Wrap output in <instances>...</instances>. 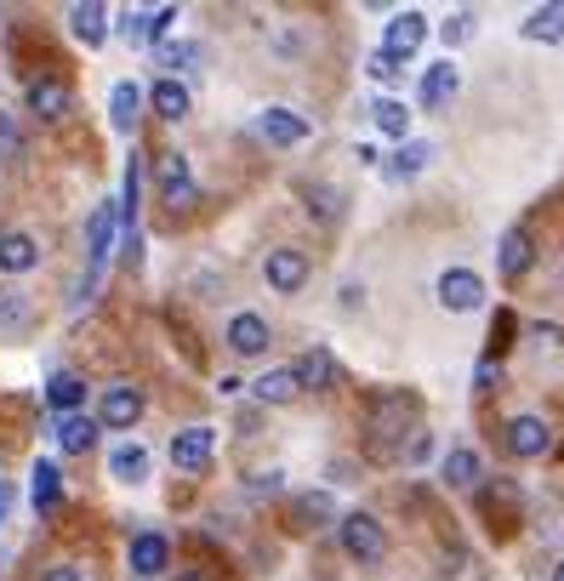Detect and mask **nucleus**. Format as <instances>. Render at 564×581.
<instances>
[{
    "instance_id": "nucleus-4",
    "label": "nucleus",
    "mask_w": 564,
    "mask_h": 581,
    "mask_svg": "<svg viewBox=\"0 0 564 581\" xmlns=\"http://www.w3.org/2000/svg\"><path fill=\"white\" fill-rule=\"evenodd\" d=\"M143 388L132 383H115V388H103V406H97V427H115V434H125V427H137L143 416Z\"/></svg>"
},
{
    "instance_id": "nucleus-14",
    "label": "nucleus",
    "mask_w": 564,
    "mask_h": 581,
    "mask_svg": "<svg viewBox=\"0 0 564 581\" xmlns=\"http://www.w3.org/2000/svg\"><path fill=\"white\" fill-rule=\"evenodd\" d=\"M46 406L58 411V416H74L86 406V376H74V371H51L46 376Z\"/></svg>"
},
{
    "instance_id": "nucleus-26",
    "label": "nucleus",
    "mask_w": 564,
    "mask_h": 581,
    "mask_svg": "<svg viewBox=\"0 0 564 581\" xmlns=\"http://www.w3.org/2000/svg\"><path fill=\"white\" fill-rule=\"evenodd\" d=\"M291 371H297L302 388H331V383H337V360H331V348H308Z\"/></svg>"
},
{
    "instance_id": "nucleus-24",
    "label": "nucleus",
    "mask_w": 564,
    "mask_h": 581,
    "mask_svg": "<svg viewBox=\"0 0 564 581\" xmlns=\"http://www.w3.org/2000/svg\"><path fill=\"white\" fill-rule=\"evenodd\" d=\"M148 104H154V114H160V120H183L189 114V86L177 81V74H166V81L148 86Z\"/></svg>"
},
{
    "instance_id": "nucleus-19",
    "label": "nucleus",
    "mask_w": 564,
    "mask_h": 581,
    "mask_svg": "<svg viewBox=\"0 0 564 581\" xmlns=\"http://www.w3.org/2000/svg\"><path fill=\"white\" fill-rule=\"evenodd\" d=\"M29 268H40V245H35V234H23V229L0 234V274H29Z\"/></svg>"
},
{
    "instance_id": "nucleus-32",
    "label": "nucleus",
    "mask_w": 564,
    "mask_h": 581,
    "mask_svg": "<svg viewBox=\"0 0 564 581\" xmlns=\"http://www.w3.org/2000/svg\"><path fill=\"white\" fill-rule=\"evenodd\" d=\"M371 120H376V132H382V137H405V132H410V109L394 104V97H382V104L371 109Z\"/></svg>"
},
{
    "instance_id": "nucleus-20",
    "label": "nucleus",
    "mask_w": 564,
    "mask_h": 581,
    "mask_svg": "<svg viewBox=\"0 0 564 581\" xmlns=\"http://www.w3.org/2000/svg\"><path fill=\"white\" fill-rule=\"evenodd\" d=\"M29 501H35V513H58V501H63V473H58V462H35V468H29Z\"/></svg>"
},
{
    "instance_id": "nucleus-7",
    "label": "nucleus",
    "mask_w": 564,
    "mask_h": 581,
    "mask_svg": "<svg viewBox=\"0 0 564 581\" xmlns=\"http://www.w3.org/2000/svg\"><path fill=\"white\" fill-rule=\"evenodd\" d=\"M256 132H263V143H274V148H297V143H308V125L297 109H286V104H274V109H263L256 114Z\"/></svg>"
},
{
    "instance_id": "nucleus-9",
    "label": "nucleus",
    "mask_w": 564,
    "mask_h": 581,
    "mask_svg": "<svg viewBox=\"0 0 564 581\" xmlns=\"http://www.w3.org/2000/svg\"><path fill=\"white\" fill-rule=\"evenodd\" d=\"M440 302H445L451 314H473L479 302H484V280H479L473 268H445L440 274Z\"/></svg>"
},
{
    "instance_id": "nucleus-31",
    "label": "nucleus",
    "mask_w": 564,
    "mask_h": 581,
    "mask_svg": "<svg viewBox=\"0 0 564 581\" xmlns=\"http://www.w3.org/2000/svg\"><path fill=\"white\" fill-rule=\"evenodd\" d=\"M35 325V302L23 296V291H0V331H29Z\"/></svg>"
},
{
    "instance_id": "nucleus-2",
    "label": "nucleus",
    "mask_w": 564,
    "mask_h": 581,
    "mask_svg": "<svg viewBox=\"0 0 564 581\" xmlns=\"http://www.w3.org/2000/svg\"><path fill=\"white\" fill-rule=\"evenodd\" d=\"M405 434H417V394H388L371 416V439L376 450H394Z\"/></svg>"
},
{
    "instance_id": "nucleus-41",
    "label": "nucleus",
    "mask_w": 564,
    "mask_h": 581,
    "mask_svg": "<svg viewBox=\"0 0 564 581\" xmlns=\"http://www.w3.org/2000/svg\"><path fill=\"white\" fill-rule=\"evenodd\" d=\"M40 581H92V576H86L81 565H51V570H46Z\"/></svg>"
},
{
    "instance_id": "nucleus-45",
    "label": "nucleus",
    "mask_w": 564,
    "mask_h": 581,
    "mask_svg": "<svg viewBox=\"0 0 564 581\" xmlns=\"http://www.w3.org/2000/svg\"><path fill=\"white\" fill-rule=\"evenodd\" d=\"M553 581H564V559H559V565H553Z\"/></svg>"
},
{
    "instance_id": "nucleus-1",
    "label": "nucleus",
    "mask_w": 564,
    "mask_h": 581,
    "mask_svg": "<svg viewBox=\"0 0 564 581\" xmlns=\"http://www.w3.org/2000/svg\"><path fill=\"white\" fill-rule=\"evenodd\" d=\"M337 542H343L348 559L382 565V553H388V530H382L371 513H343V519H337Z\"/></svg>"
},
{
    "instance_id": "nucleus-22",
    "label": "nucleus",
    "mask_w": 564,
    "mask_h": 581,
    "mask_svg": "<svg viewBox=\"0 0 564 581\" xmlns=\"http://www.w3.org/2000/svg\"><path fill=\"white\" fill-rule=\"evenodd\" d=\"M251 394L263 399V406H291V399L302 394V383H297V371H291V365H279V371H263V376H256Z\"/></svg>"
},
{
    "instance_id": "nucleus-25",
    "label": "nucleus",
    "mask_w": 564,
    "mask_h": 581,
    "mask_svg": "<svg viewBox=\"0 0 564 581\" xmlns=\"http://www.w3.org/2000/svg\"><path fill=\"white\" fill-rule=\"evenodd\" d=\"M291 519H297V530L337 524V501H331L325 491H308V496H297V501H291Z\"/></svg>"
},
{
    "instance_id": "nucleus-23",
    "label": "nucleus",
    "mask_w": 564,
    "mask_h": 581,
    "mask_svg": "<svg viewBox=\"0 0 564 581\" xmlns=\"http://www.w3.org/2000/svg\"><path fill=\"white\" fill-rule=\"evenodd\" d=\"M519 35L536 40V46H564V7H536V12L519 23Z\"/></svg>"
},
{
    "instance_id": "nucleus-27",
    "label": "nucleus",
    "mask_w": 564,
    "mask_h": 581,
    "mask_svg": "<svg viewBox=\"0 0 564 581\" xmlns=\"http://www.w3.org/2000/svg\"><path fill=\"white\" fill-rule=\"evenodd\" d=\"M428 166H433V143H399V155L382 166V177H388V183H405V177H417Z\"/></svg>"
},
{
    "instance_id": "nucleus-29",
    "label": "nucleus",
    "mask_w": 564,
    "mask_h": 581,
    "mask_svg": "<svg viewBox=\"0 0 564 581\" xmlns=\"http://www.w3.org/2000/svg\"><path fill=\"white\" fill-rule=\"evenodd\" d=\"M479 473H484V457H479L473 445H461V450H451V457H445V485H456V491L479 485Z\"/></svg>"
},
{
    "instance_id": "nucleus-38",
    "label": "nucleus",
    "mask_w": 564,
    "mask_h": 581,
    "mask_svg": "<svg viewBox=\"0 0 564 581\" xmlns=\"http://www.w3.org/2000/svg\"><path fill=\"white\" fill-rule=\"evenodd\" d=\"M428 457H433V434H422V427H417V434H410V445H405V462L422 468Z\"/></svg>"
},
{
    "instance_id": "nucleus-34",
    "label": "nucleus",
    "mask_w": 564,
    "mask_h": 581,
    "mask_svg": "<svg viewBox=\"0 0 564 581\" xmlns=\"http://www.w3.org/2000/svg\"><path fill=\"white\" fill-rule=\"evenodd\" d=\"M365 74H371V81H382V86H399V81H405V63H399V58H388V52L376 46V52L365 58Z\"/></svg>"
},
{
    "instance_id": "nucleus-13",
    "label": "nucleus",
    "mask_w": 564,
    "mask_h": 581,
    "mask_svg": "<svg viewBox=\"0 0 564 581\" xmlns=\"http://www.w3.org/2000/svg\"><path fill=\"white\" fill-rule=\"evenodd\" d=\"M23 104H29V114H40V120H63L74 97H69V86H63V81H51V74H46V81H29Z\"/></svg>"
},
{
    "instance_id": "nucleus-44",
    "label": "nucleus",
    "mask_w": 564,
    "mask_h": 581,
    "mask_svg": "<svg viewBox=\"0 0 564 581\" xmlns=\"http://www.w3.org/2000/svg\"><path fill=\"white\" fill-rule=\"evenodd\" d=\"M177 581H205V570H177Z\"/></svg>"
},
{
    "instance_id": "nucleus-15",
    "label": "nucleus",
    "mask_w": 564,
    "mask_h": 581,
    "mask_svg": "<svg viewBox=\"0 0 564 581\" xmlns=\"http://www.w3.org/2000/svg\"><path fill=\"white\" fill-rule=\"evenodd\" d=\"M69 35L81 46H103V40H109V7H97V0L69 7Z\"/></svg>"
},
{
    "instance_id": "nucleus-10",
    "label": "nucleus",
    "mask_w": 564,
    "mask_h": 581,
    "mask_svg": "<svg viewBox=\"0 0 564 581\" xmlns=\"http://www.w3.org/2000/svg\"><path fill=\"white\" fill-rule=\"evenodd\" d=\"M422 40H428V17H422V12H394V17H388V29H382V52L405 63Z\"/></svg>"
},
{
    "instance_id": "nucleus-6",
    "label": "nucleus",
    "mask_w": 564,
    "mask_h": 581,
    "mask_svg": "<svg viewBox=\"0 0 564 581\" xmlns=\"http://www.w3.org/2000/svg\"><path fill=\"white\" fill-rule=\"evenodd\" d=\"M263 280H268L279 296H297V291L308 286V257H302V251H291V245L268 251V257H263Z\"/></svg>"
},
{
    "instance_id": "nucleus-11",
    "label": "nucleus",
    "mask_w": 564,
    "mask_h": 581,
    "mask_svg": "<svg viewBox=\"0 0 564 581\" xmlns=\"http://www.w3.org/2000/svg\"><path fill=\"white\" fill-rule=\"evenodd\" d=\"M212 450H217V434L212 427H183V434L171 439V468H183V473H200L205 462H212Z\"/></svg>"
},
{
    "instance_id": "nucleus-43",
    "label": "nucleus",
    "mask_w": 564,
    "mask_h": 581,
    "mask_svg": "<svg viewBox=\"0 0 564 581\" xmlns=\"http://www.w3.org/2000/svg\"><path fill=\"white\" fill-rule=\"evenodd\" d=\"M12 501H17V491L7 485V479H0V524H7V513H12Z\"/></svg>"
},
{
    "instance_id": "nucleus-28",
    "label": "nucleus",
    "mask_w": 564,
    "mask_h": 581,
    "mask_svg": "<svg viewBox=\"0 0 564 581\" xmlns=\"http://www.w3.org/2000/svg\"><path fill=\"white\" fill-rule=\"evenodd\" d=\"M109 473L120 479V485H143L148 479V450L143 445H115L109 450Z\"/></svg>"
},
{
    "instance_id": "nucleus-3",
    "label": "nucleus",
    "mask_w": 564,
    "mask_h": 581,
    "mask_svg": "<svg viewBox=\"0 0 564 581\" xmlns=\"http://www.w3.org/2000/svg\"><path fill=\"white\" fill-rule=\"evenodd\" d=\"M115 234H120V206L103 199V206L92 211V222H86V257H92L86 274H97V280H103V268H109V257H115Z\"/></svg>"
},
{
    "instance_id": "nucleus-16",
    "label": "nucleus",
    "mask_w": 564,
    "mask_h": 581,
    "mask_svg": "<svg viewBox=\"0 0 564 581\" xmlns=\"http://www.w3.org/2000/svg\"><path fill=\"white\" fill-rule=\"evenodd\" d=\"M417 97H422V109H445L451 97H456V63H451V58L428 63V74L417 81Z\"/></svg>"
},
{
    "instance_id": "nucleus-30",
    "label": "nucleus",
    "mask_w": 564,
    "mask_h": 581,
    "mask_svg": "<svg viewBox=\"0 0 564 581\" xmlns=\"http://www.w3.org/2000/svg\"><path fill=\"white\" fill-rule=\"evenodd\" d=\"M137 109H143V92H137L132 81H120V86L109 92V125H115V132H132Z\"/></svg>"
},
{
    "instance_id": "nucleus-8",
    "label": "nucleus",
    "mask_w": 564,
    "mask_h": 581,
    "mask_svg": "<svg viewBox=\"0 0 564 581\" xmlns=\"http://www.w3.org/2000/svg\"><path fill=\"white\" fill-rule=\"evenodd\" d=\"M507 450H513V457H525V462H536V457H548V450H553V427L542 422V416H513L507 422Z\"/></svg>"
},
{
    "instance_id": "nucleus-39",
    "label": "nucleus",
    "mask_w": 564,
    "mask_h": 581,
    "mask_svg": "<svg viewBox=\"0 0 564 581\" xmlns=\"http://www.w3.org/2000/svg\"><path fill=\"white\" fill-rule=\"evenodd\" d=\"M245 491H251V496H279V491H286V473H274V468H268V473H256Z\"/></svg>"
},
{
    "instance_id": "nucleus-42",
    "label": "nucleus",
    "mask_w": 564,
    "mask_h": 581,
    "mask_svg": "<svg viewBox=\"0 0 564 581\" xmlns=\"http://www.w3.org/2000/svg\"><path fill=\"white\" fill-rule=\"evenodd\" d=\"M0 148H7V155H17V132H12L7 114H0Z\"/></svg>"
},
{
    "instance_id": "nucleus-40",
    "label": "nucleus",
    "mask_w": 564,
    "mask_h": 581,
    "mask_svg": "<svg viewBox=\"0 0 564 581\" xmlns=\"http://www.w3.org/2000/svg\"><path fill=\"white\" fill-rule=\"evenodd\" d=\"M496 383H502V371H496V360H484V365L473 371V388H479V394H496Z\"/></svg>"
},
{
    "instance_id": "nucleus-37",
    "label": "nucleus",
    "mask_w": 564,
    "mask_h": 581,
    "mask_svg": "<svg viewBox=\"0 0 564 581\" xmlns=\"http://www.w3.org/2000/svg\"><path fill=\"white\" fill-rule=\"evenodd\" d=\"M445 46H461V40H468L473 35V12H456V17H445Z\"/></svg>"
},
{
    "instance_id": "nucleus-5",
    "label": "nucleus",
    "mask_w": 564,
    "mask_h": 581,
    "mask_svg": "<svg viewBox=\"0 0 564 581\" xmlns=\"http://www.w3.org/2000/svg\"><path fill=\"white\" fill-rule=\"evenodd\" d=\"M154 177H160V199H166V206L171 211H189L194 206V171H189V155H177V148H171V155H160V166H154Z\"/></svg>"
},
{
    "instance_id": "nucleus-17",
    "label": "nucleus",
    "mask_w": 564,
    "mask_h": 581,
    "mask_svg": "<svg viewBox=\"0 0 564 581\" xmlns=\"http://www.w3.org/2000/svg\"><path fill=\"white\" fill-rule=\"evenodd\" d=\"M496 263H502L507 280L530 274V268H536V240H530V229H507V234H502V251H496Z\"/></svg>"
},
{
    "instance_id": "nucleus-36",
    "label": "nucleus",
    "mask_w": 564,
    "mask_h": 581,
    "mask_svg": "<svg viewBox=\"0 0 564 581\" xmlns=\"http://www.w3.org/2000/svg\"><path fill=\"white\" fill-rule=\"evenodd\" d=\"M171 23H177V7H154V12H148V46H166Z\"/></svg>"
},
{
    "instance_id": "nucleus-18",
    "label": "nucleus",
    "mask_w": 564,
    "mask_h": 581,
    "mask_svg": "<svg viewBox=\"0 0 564 581\" xmlns=\"http://www.w3.org/2000/svg\"><path fill=\"white\" fill-rule=\"evenodd\" d=\"M228 348L245 353V360H256V353L268 348V319L263 314H235V319H228Z\"/></svg>"
},
{
    "instance_id": "nucleus-35",
    "label": "nucleus",
    "mask_w": 564,
    "mask_h": 581,
    "mask_svg": "<svg viewBox=\"0 0 564 581\" xmlns=\"http://www.w3.org/2000/svg\"><path fill=\"white\" fill-rule=\"evenodd\" d=\"M308 206H314V217H343V194L337 189H325V183H314V189H308Z\"/></svg>"
},
{
    "instance_id": "nucleus-21",
    "label": "nucleus",
    "mask_w": 564,
    "mask_h": 581,
    "mask_svg": "<svg viewBox=\"0 0 564 581\" xmlns=\"http://www.w3.org/2000/svg\"><path fill=\"white\" fill-rule=\"evenodd\" d=\"M58 445H63V457H86L97 445V416H86V411L58 416Z\"/></svg>"
},
{
    "instance_id": "nucleus-12",
    "label": "nucleus",
    "mask_w": 564,
    "mask_h": 581,
    "mask_svg": "<svg viewBox=\"0 0 564 581\" xmlns=\"http://www.w3.org/2000/svg\"><path fill=\"white\" fill-rule=\"evenodd\" d=\"M125 559H132V576H160L171 565V542L160 536V530H137Z\"/></svg>"
},
{
    "instance_id": "nucleus-33",
    "label": "nucleus",
    "mask_w": 564,
    "mask_h": 581,
    "mask_svg": "<svg viewBox=\"0 0 564 581\" xmlns=\"http://www.w3.org/2000/svg\"><path fill=\"white\" fill-rule=\"evenodd\" d=\"M154 63L160 69H189V63H200V46L194 40H166L160 52H154Z\"/></svg>"
}]
</instances>
